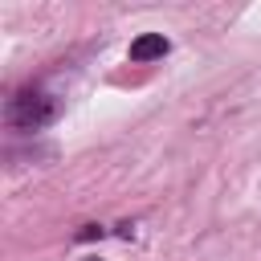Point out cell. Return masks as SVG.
Listing matches in <instances>:
<instances>
[{
	"label": "cell",
	"instance_id": "1",
	"mask_svg": "<svg viewBox=\"0 0 261 261\" xmlns=\"http://www.w3.org/2000/svg\"><path fill=\"white\" fill-rule=\"evenodd\" d=\"M53 114H57V98H49L45 90H24L8 106V118L16 126H24V130H37V126L53 122Z\"/></svg>",
	"mask_w": 261,
	"mask_h": 261
},
{
	"label": "cell",
	"instance_id": "2",
	"mask_svg": "<svg viewBox=\"0 0 261 261\" xmlns=\"http://www.w3.org/2000/svg\"><path fill=\"white\" fill-rule=\"evenodd\" d=\"M167 53V37L163 33H143L135 45H130V57L135 61H151V57H163Z\"/></svg>",
	"mask_w": 261,
	"mask_h": 261
},
{
	"label": "cell",
	"instance_id": "3",
	"mask_svg": "<svg viewBox=\"0 0 261 261\" xmlns=\"http://www.w3.org/2000/svg\"><path fill=\"white\" fill-rule=\"evenodd\" d=\"M86 261H98V257H86Z\"/></svg>",
	"mask_w": 261,
	"mask_h": 261
}]
</instances>
